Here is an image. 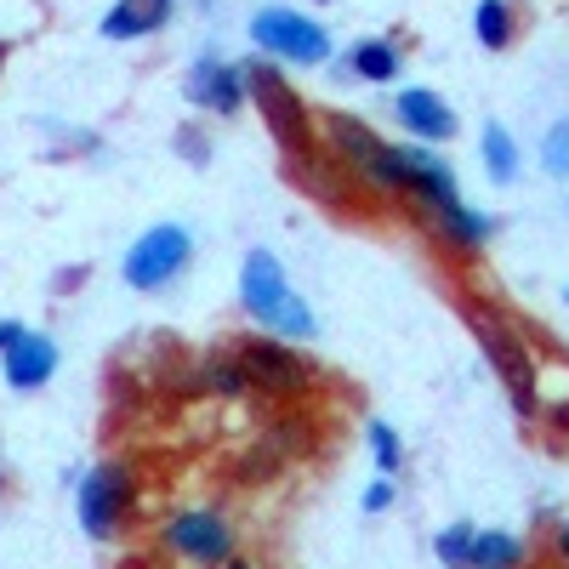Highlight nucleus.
Instances as JSON below:
<instances>
[{"label": "nucleus", "instance_id": "3", "mask_svg": "<svg viewBox=\"0 0 569 569\" xmlns=\"http://www.w3.org/2000/svg\"><path fill=\"white\" fill-rule=\"evenodd\" d=\"M246 69V91H251V103L262 109V120H268V131H273V142L291 160H302V154H313V126H308V109H302V98L291 86H284V74L279 69H268L262 58H251V63H240Z\"/></svg>", "mask_w": 569, "mask_h": 569}, {"label": "nucleus", "instance_id": "15", "mask_svg": "<svg viewBox=\"0 0 569 569\" xmlns=\"http://www.w3.org/2000/svg\"><path fill=\"white\" fill-rule=\"evenodd\" d=\"M525 558L518 536H501V530H479L472 536V552H467V569H512Z\"/></svg>", "mask_w": 569, "mask_h": 569}, {"label": "nucleus", "instance_id": "21", "mask_svg": "<svg viewBox=\"0 0 569 569\" xmlns=\"http://www.w3.org/2000/svg\"><path fill=\"white\" fill-rule=\"evenodd\" d=\"M206 388L222 393V399H240V393H251V370L240 365V353H233V359H211L206 365Z\"/></svg>", "mask_w": 569, "mask_h": 569}, {"label": "nucleus", "instance_id": "6", "mask_svg": "<svg viewBox=\"0 0 569 569\" xmlns=\"http://www.w3.org/2000/svg\"><path fill=\"white\" fill-rule=\"evenodd\" d=\"M251 40L262 46L268 58H284V63H325L330 58V34L313 18L284 12V7H262L251 18Z\"/></svg>", "mask_w": 569, "mask_h": 569}, {"label": "nucleus", "instance_id": "13", "mask_svg": "<svg viewBox=\"0 0 569 569\" xmlns=\"http://www.w3.org/2000/svg\"><path fill=\"white\" fill-rule=\"evenodd\" d=\"M393 109H399V120H405L421 142H450V137H456V114L445 109V98H433V91H421V86H416V91H399Z\"/></svg>", "mask_w": 569, "mask_h": 569}, {"label": "nucleus", "instance_id": "4", "mask_svg": "<svg viewBox=\"0 0 569 569\" xmlns=\"http://www.w3.org/2000/svg\"><path fill=\"white\" fill-rule=\"evenodd\" d=\"M467 325H472V337H479L485 359L507 376V388H512V405L518 416H536V365H530V348L525 337H518L512 325H501L490 308H467Z\"/></svg>", "mask_w": 569, "mask_h": 569}, {"label": "nucleus", "instance_id": "12", "mask_svg": "<svg viewBox=\"0 0 569 569\" xmlns=\"http://www.w3.org/2000/svg\"><path fill=\"white\" fill-rule=\"evenodd\" d=\"M171 23V0H114L103 12V40H142Z\"/></svg>", "mask_w": 569, "mask_h": 569}, {"label": "nucleus", "instance_id": "2", "mask_svg": "<svg viewBox=\"0 0 569 569\" xmlns=\"http://www.w3.org/2000/svg\"><path fill=\"white\" fill-rule=\"evenodd\" d=\"M325 142H330V154H337L348 171H359L370 188H382V194H410V188H416V171H410L405 149L382 142L365 120L330 114V120H325Z\"/></svg>", "mask_w": 569, "mask_h": 569}, {"label": "nucleus", "instance_id": "20", "mask_svg": "<svg viewBox=\"0 0 569 569\" xmlns=\"http://www.w3.org/2000/svg\"><path fill=\"white\" fill-rule=\"evenodd\" d=\"M284 177H291V182H302L308 194H313V200H325V206H337V200H342V182L330 177V171H325V166H319L313 154L291 160V166H284Z\"/></svg>", "mask_w": 569, "mask_h": 569}, {"label": "nucleus", "instance_id": "32", "mask_svg": "<svg viewBox=\"0 0 569 569\" xmlns=\"http://www.w3.org/2000/svg\"><path fill=\"white\" fill-rule=\"evenodd\" d=\"M319 7H330V0H319Z\"/></svg>", "mask_w": 569, "mask_h": 569}, {"label": "nucleus", "instance_id": "7", "mask_svg": "<svg viewBox=\"0 0 569 569\" xmlns=\"http://www.w3.org/2000/svg\"><path fill=\"white\" fill-rule=\"evenodd\" d=\"M126 507H131V467L126 461H103L80 479V530L91 541H109L120 530Z\"/></svg>", "mask_w": 569, "mask_h": 569}, {"label": "nucleus", "instance_id": "26", "mask_svg": "<svg viewBox=\"0 0 569 569\" xmlns=\"http://www.w3.org/2000/svg\"><path fill=\"white\" fill-rule=\"evenodd\" d=\"M388 507H393V479H376L365 490V512H388Z\"/></svg>", "mask_w": 569, "mask_h": 569}, {"label": "nucleus", "instance_id": "24", "mask_svg": "<svg viewBox=\"0 0 569 569\" xmlns=\"http://www.w3.org/2000/svg\"><path fill=\"white\" fill-rule=\"evenodd\" d=\"M541 166H547V177H569V120H558L552 131H547V149H541Z\"/></svg>", "mask_w": 569, "mask_h": 569}, {"label": "nucleus", "instance_id": "5", "mask_svg": "<svg viewBox=\"0 0 569 569\" xmlns=\"http://www.w3.org/2000/svg\"><path fill=\"white\" fill-rule=\"evenodd\" d=\"M188 257H194V233L182 222H160L126 251V284L131 291H160L188 268Z\"/></svg>", "mask_w": 569, "mask_h": 569}, {"label": "nucleus", "instance_id": "31", "mask_svg": "<svg viewBox=\"0 0 569 569\" xmlns=\"http://www.w3.org/2000/svg\"><path fill=\"white\" fill-rule=\"evenodd\" d=\"M0 490H7V461H0Z\"/></svg>", "mask_w": 569, "mask_h": 569}, {"label": "nucleus", "instance_id": "9", "mask_svg": "<svg viewBox=\"0 0 569 569\" xmlns=\"http://www.w3.org/2000/svg\"><path fill=\"white\" fill-rule=\"evenodd\" d=\"M240 365L251 370V388H268V393H308L313 388V365L297 353V348H284V342H240Z\"/></svg>", "mask_w": 569, "mask_h": 569}, {"label": "nucleus", "instance_id": "14", "mask_svg": "<svg viewBox=\"0 0 569 569\" xmlns=\"http://www.w3.org/2000/svg\"><path fill=\"white\" fill-rule=\"evenodd\" d=\"M405 160H410V171H416V188H410V194H421L433 211L461 206V200H456V177H450L445 160H433V149H405Z\"/></svg>", "mask_w": 569, "mask_h": 569}, {"label": "nucleus", "instance_id": "18", "mask_svg": "<svg viewBox=\"0 0 569 569\" xmlns=\"http://www.w3.org/2000/svg\"><path fill=\"white\" fill-rule=\"evenodd\" d=\"M353 74H365V80H393V74H399V40H359V46H353Z\"/></svg>", "mask_w": 569, "mask_h": 569}, {"label": "nucleus", "instance_id": "19", "mask_svg": "<svg viewBox=\"0 0 569 569\" xmlns=\"http://www.w3.org/2000/svg\"><path fill=\"white\" fill-rule=\"evenodd\" d=\"M485 171L507 188L512 177H518V149H512V137H507V126H485Z\"/></svg>", "mask_w": 569, "mask_h": 569}, {"label": "nucleus", "instance_id": "29", "mask_svg": "<svg viewBox=\"0 0 569 569\" xmlns=\"http://www.w3.org/2000/svg\"><path fill=\"white\" fill-rule=\"evenodd\" d=\"M558 552H563V558H569V525H563V530H558Z\"/></svg>", "mask_w": 569, "mask_h": 569}, {"label": "nucleus", "instance_id": "28", "mask_svg": "<svg viewBox=\"0 0 569 569\" xmlns=\"http://www.w3.org/2000/svg\"><path fill=\"white\" fill-rule=\"evenodd\" d=\"M23 330H29V325H18V319H0V353H7V348L23 337Z\"/></svg>", "mask_w": 569, "mask_h": 569}, {"label": "nucleus", "instance_id": "27", "mask_svg": "<svg viewBox=\"0 0 569 569\" xmlns=\"http://www.w3.org/2000/svg\"><path fill=\"white\" fill-rule=\"evenodd\" d=\"M86 273H91L86 262H80V268H63V273H58V284H52V291H58V297H63V291H74V284H80Z\"/></svg>", "mask_w": 569, "mask_h": 569}, {"label": "nucleus", "instance_id": "30", "mask_svg": "<svg viewBox=\"0 0 569 569\" xmlns=\"http://www.w3.org/2000/svg\"><path fill=\"white\" fill-rule=\"evenodd\" d=\"M222 569H251V563H246V558H228V563H222Z\"/></svg>", "mask_w": 569, "mask_h": 569}, {"label": "nucleus", "instance_id": "17", "mask_svg": "<svg viewBox=\"0 0 569 569\" xmlns=\"http://www.w3.org/2000/svg\"><path fill=\"white\" fill-rule=\"evenodd\" d=\"M472 34H479V46H490V52H507V46H512V7H507V0H479V12H472Z\"/></svg>", "mask_w": 569, "mask_h": 569}, {"label": "nucleus", "instance_id": "23", "mask_svg": "<svg viewBox=\"0 0 569 569\" xmlns=\"http://www.w3.org/2000/svg\"><path fill=\"white\" fill-rule=\"evenodd\" d=\"M472 536H479V525H467V518H461V525H450V530L439 536V558H445L450 569H467V552H472Z\"/></svg>", "mask_w": 569, "mask_h": 569}, {"label": "nucleus", "instance_id": "8", "mask_svg": "<svg viewBox=\"0 0 569 569\" xmlns=\"http://www.w3.org/2000/svg\"><path fill=\"white\" fill-rule=\"evenodd\" d=\"M166 547L182 552L188 563H228L233 558V530L217 507H188L166 525Z\"/></svg>", "mask_w": 569, "mask_h": 569}, {"label": "nucleus", "instance_id": "22", "mask_svg": "<svg viewBox=\"0 0 569 569\" xmlns=\"http://www.w3.org/2000/svg\"><path fill=\"white\" fill-rule=\"evenodd\" d=\"M370 450H376V467H382V479H393V472L405 467V445L388 421H370Z\"/></svg>", "mask_w": 569, "mask_h": 569}, {"label": "nucleus", "instance_id": "25", "mask_svg": "<svg viewBox=\"0 0 569 569\" xmlns=\"http://www.w3.org/2000/svg\"><path fill=\"white\" fill-rule=\"evenodd\" d=\"M177 142H182V160H188V166H206V160H211V142H200V131H194V126H182V131H177Z\"/></svg>", "mask_w": 569, "mask_h": 569}, {"label": "nucleus", "instance_id": "11", "mask_svg": "<svg viewBox=\"0 0 569 569\" xmlns=\"http://www.w3.org/2000/svg\"><path fill=\"white\" fill-rule=\"evenodd\" d=\"M52 370H58V342L40 337V330H23V337L7 348V382L18 393L46 388V382H52Z\"/></svg>", "mask_w": 569, "mask_h": 569}, {"label": "nucleus", "instance_id": "1", "mask_svg": "<svg viewBox=\"0 0 569 569\" xmlns=\"http://www.w3.org/2000/svg\"><path fill=\"white\" fill-rule=\"evenodd\" d=\"M240 302H246V313L257 319V325H268V330H279V337H313V308L291 291V279H284V268H279V257L273 251H251L246 257V268H240Z\"/></svg>", "mask_w": 569, "mask_h": 569}, {"label": "nucleus", "instance_id": "16", "mask_svg": "<svg viewBox=\"0 0 569 569\" xmlns=\"http://www.w3.org/2000/svg\"><path fill=\"white\" fill-rule=\"evenodd\" d=\"M439 222H445V240H450V246H461V251H479V246L490 240V233H496V222H490V217L467 211V206L439 211Z\"/></svg>", "mask_w": 569, "mask_h": 569}, {"label": "nucleus", "instance_id": "10", "mask_svg": "<svg viewBox=\"0 0 569 569\" xmlns=\"http://www.w3.org/2000/svg\"><path fill=\"white\" fill-rule=\"evenodd\" d=\"M188 103H200V109H217V114H233L246 103V69H228L217 52H206L194 69H188Z\"/></svg>", "mask_w": 569, "mask_h": 569}]
</instances>
